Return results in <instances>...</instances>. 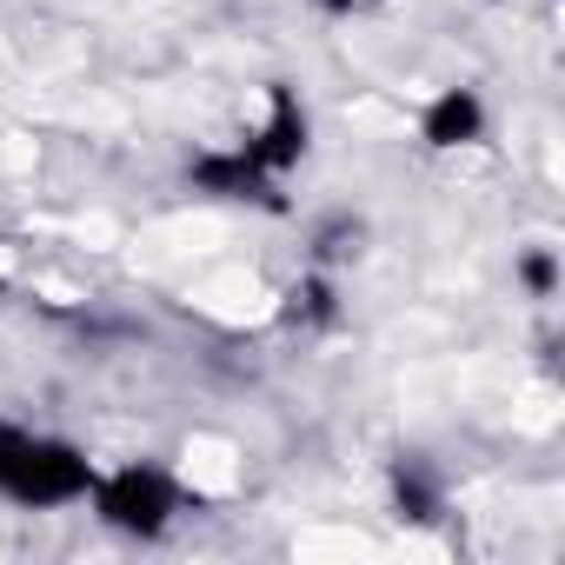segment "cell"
<instances>
[{
	"label": "cell",
	"instance_id": "cell-6",
	"mask_svg": "<svg viewBox=\"0 0 565 565\" xmlns=\"http://www.w3.org/2000/svg\"><path fill=\"white\" fill-rule=\"evenodd\" d=\"M287 327H300V333H320V327H340V294H333V279H327V266L320 273H307V279H294L287 287Z\"/></svg>",
	"mask_w": 565,
	"mask_h": 565
},
{
	"label": "cell",
	"instance_id": "cell-11",
	"mask_svg": "<svg viewBox=\"0 0 565 565\" xmlns=\"http://www.w3.org/2000/svg\"><path fill=\"white\" fill-rule=\"evenodd\" d=\"M14 446H21V433H14V426H0V472H8V452H14Z\"/></svg>",
	"mask_w": 565,
	"mask_h": 565
},
{
	"label": "cell",
	"instance_id": "cell-3",
	"mask_svg": "<svg viewBox=\"0 0 565 565\" xmlns=\"http://www.w3.org/2000/svg\"><path fill=\"white\" fill-rule=\"evenodd\" d=\"M246 153H253V167L279 186L294 167H300V153H307V107L287 94V87H273V107H266V127L246 140Z\"/></svg>",
	"mask_w": 565,
	"mask_h": 565
},
{
	"label": "cell",
	"instance_id": "cell-8",
	"mask_svg": "<svg viewBox=\"0 0 565 565\" xmlns=\"http://www.w3.org/2000/svg\"><path fill=\"white\" fill-rule=\"evenodd\" d=\"M360 239H366V226H360L353 213L320 220V226H313V266H347V259H360Z\"/></svg>",
	"mask_w": 565,
	"mask_h": 565
},
{
	"label": "cell",
	"instance_id": "cell-4",
	"mask_svg": "<svg viewBox=\"0 0 565 565\" xmlns=\"http://www.w3.org/2000/svg\"><path fill=\"white\" fill-rule=\"evenodd\" d=\"M186 180H193L200 193H213V200H273V180L253 167L246 147H213V153H200V160L186 167Z\"/></svg>",
	"mask_w": 565,
	"mask_h": 565
},
{
	"label": "cell",
	"instance_id": "cell-9",
	"mask_svg": "<svg viewBox=\"0 0 565 565\" xmlns=\"http://www.w3.org/2000/svg\"><path fill=\"white\" fill-rule=\"evenodd\" d=\"M519 279H525V287L545 300V294L558 287V259H552V253H525V259H519Z\"/></svg>",
	"mask_w": 565,
	"mask_h": 565
},
{
	"label": "cell",
	"instance_id": "cell-1",
	"mask_svg": "<svg viewBox=\"0 0 565 565\" xmlns=\"http://www.w3.org/2000/svg\"><path fill=\"white\" fill-rule=\"evenodd\" d=\"M87 486H94L87 452L67 439H34V433H21V446L8 452V472H0V492L14 505H34V512L74 505V499H87Z\"/></svg>",
	"mask_w": 565,
	"mask_h": 565
},
{
	"label": "cell",
	"instance_id": "cell-10",
	"mask_svg": "<svg viewBox=\"0 0 565 565\" xmlns=\"http://www.w3.org/2000/svg\"><path fill=\"white\" fill-rule=\"evenodd\" d=\"M313 8H320V14H360L366 0H313Z\"/></svg>",
	"mask_w": 565,
	"mask_h": 565
},
{
	"label": "cell",
	"instance_id": "cell-5",
	"mask_svg": "<svg viewBox=\"0 0 565 565\" xmlns=\"http://www.w3.org/2000/svg\"><path fill=\"white\" fill-rule=\"evenodd\" d=\"M419 134H426V147H439V153L472 147V140H486V100H479L472 87H446V94L426 107Z\"/></svg>",
	"mask_w": 565,
	"mask_h": 565
},
{
	"label": "cell",
	"instance_id": "cell-2",
	"mask_svg": "<svg viewBox=\"0 0 565 565\" xmlns=\"http://www.w3.org/2000/svg\"><path fill=\"white\" fill-rule=\"evenodd\" d=\"M87 499H94V512H100L114 532H127V539H160V532L173 525V512H180V486H173L160 466H120V472L94 479Z\"/></svg>",
	"mask_w": 565,
	"mask_h": 565
},
{
	"label": "cell",
	"instance_id": "cell-7",
	"mask_svg": "<svg viewBox=\"0 0 565 565\" xmlns=\"http://www.w3.org/2000/svg\"><path fill=\"white\" fill-rule=\"evenodd\" d=\"M393 505H399V519H413V525L439 519V505H446L439 472H433L426 459H399V466H393Z\"/></svg>",
	"mask_w": 565,
	"mask_h": 565
}]
</instances>
